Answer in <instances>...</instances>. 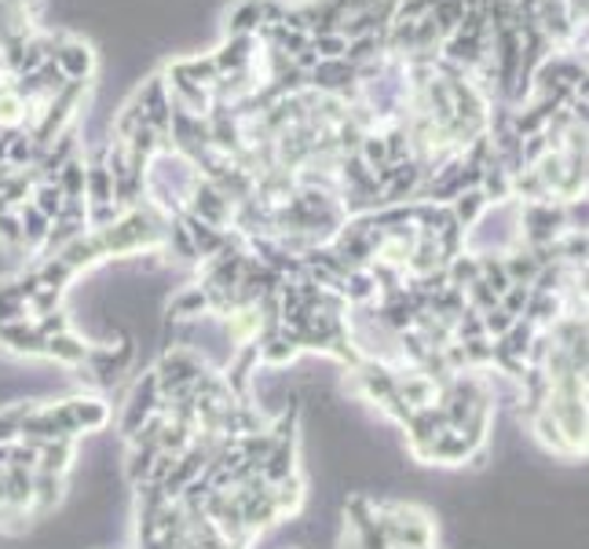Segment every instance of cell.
<instances>
[{"instance_id":"7a4b0ae2","label":"cell","mask_w":589,"mask_h":549,"mask_svg":"<svg viewBox=\"0 0 589 549\" xmlns=\"http://www.w3.org/2000/svg\"><path fill=\"white\" fill-rule=\"evenodd\" d=\"M30 319V308H27V297H22L19 282H0V322H22Z\"/></svg>"},{"instance_id":"6da1fadb","label":"cell","mask_w":589,"mask_h":549,"mask_svg":"<svg viewBox=\"0 0 589 549\" xmlns=\"http://www.w3.org/2000/svg\"><path fill=\"white\" fill-rule=\"evenodd\" d=\"M381 531L389 549H432L436 546V520L414 503H378Z\"/></svg>"}]
</instances>
